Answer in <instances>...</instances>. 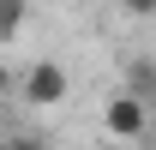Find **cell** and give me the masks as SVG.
<instances>
[{
    "label": "cell",
    "instance_id": "6da1fadb",
    "mask_svg": "<svg viewBox=\"0 0 156 150\" xmlns=\"http://www.w3.org/2000/svg\"><path fill=\"white\" fill-rule=\"evenodd\" d=\"M102 126L114 132L120 144H132V138H144V132H150V102H138L132 90H120L114 102H108V114H102Z\"/></svg>",
    "mask_w": 156,
    "mask_h": 150
},
{
    "label": "cell",
    "instance_id": "7a4b0ae2",
    "mask_svg": "<svg viewBox=\"0 0 156 150\" xmlns=\"http://www.w3.org/2000/svg\"><path fill=\"white\" fill-rule=\"evenodd\" d=\"M66 90H72V84H66V66H60V60H36V66L24 72V102H36V108H54Z\"/></svg>",
    "mask_w": 156,
    "mask_h": 150
},
{
    "label": "cell",
    "instance_id": "3957f363",
    "mask_svg": "<svg viewBox=\"0 0 156 150\" xmlns=\"http://www.w3.org/2000/svg\"><path fill=\"white\" fill-rule=\"evenodd\" d=\"M126 90L138 102H156V60H132L126 66Z\"/></svg>",
    "mask_w": 156,
    "mask_h": 150
},
{
    "label": "cell",
    "instance_id": "277c9868",
    "mask_svg": "<svg viewBox=\"0 0 156 150\" xmlns=\"http://www.w3.org/2000/svg\"><path fill=\"white\" fill-rule=\"evenodd\" d=\"M24 30V0H0V42H12Z\"/></svg>",
    "mask_w": 156,
    "mask_h": 150
},
{
    "label": "cell",
    "instance_id": "5b68a950",
    "mask_svg": "<svg viewBox=\"0 0 156 150\" xmlns=\"http://www.w3.org/2000/svg\"><path fill=\"white\" fill-rule=\"evenodd\" d=\"M12 84H18V78H12V72H6V60H0V96H6V90H12Z\"/></svg>",
    "mask_w": 156,
    "mask_h": 150
},
{
    "label": "cell",
    "instance_id": "8992f818",
    "mask_svg": "<svg viewBox=\"0 0 156 150\" xmlns=\"http://www.w3.org/2000/svg\"><path fill=\"white\" fill-rule=\"evenodd\" d=\"M126 12H156V0H126Z\"/></svg>",
    "mask_w": 156,
    "mask_h": 150
},
{
    "label": "cell",
    "instance_id": "52a82bcc",
    "mask_svg": "<svg viewBox=\"0 0 156 150\" xmlns=\"http://www.w3.org/2000/svg\"><path fill=\"white\" fill-rule=\"evenodd\" d=\"M6 150H42V144H36V138H12Z\"/></svg>",
    "mask_w": 156,
    "mask_h": 150
},
{
    "label": "cell",
    "instance_id": "ba28073f",
    "mask_svg": "<svg viewBox=\"0 0 156 150\" xmlns=\"http://www.w3.org/2000/svg\"><path fill=\"white\" fill-rule=\"evenodd\" d=\"M0 150H6V144H0Z\"/></svg>",
    "mask_w": 156,
    "mask_h": 150
}]
</instances>
